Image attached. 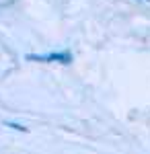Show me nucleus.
Instances as JSON below:
<instances>
[{
	"label": "nucleus",
	"instance_id": "f257e3e1",
	"mask_svg": "<svg viewBox=\"0 0 150 154\" xmlns=\"http://www.w3.org/2000/svg\"><path fill=\"white\" fill-rule=\"evenodd\" d=\"M29 62H58V64H70L72 54L70 51H52V54H27Z\"/></svg>",
	"mask_w": 150,
	"mask_h": 154
}]
</instances>
